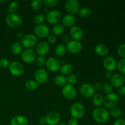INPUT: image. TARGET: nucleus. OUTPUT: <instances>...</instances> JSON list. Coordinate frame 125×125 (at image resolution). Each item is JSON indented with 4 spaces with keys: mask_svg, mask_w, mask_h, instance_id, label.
<instances>
[{
    "mask_svg": "<svg viewBox=\"0 0 125 125\" xmlns=\"http://www.w3.org/2000/svg\"><path fill=\"white\" fill-rule=\"evenodd\" d=\"M78 80V78H77L76 75L73 73H71L69 75H68L67 78V81L68 83V84H71V85H73L75 84Z\"/></svg>",
    "mask_w": 125,
    "mask_h": 125,
    "instance_id": "nucleus-37",
    "label": "nucleus"
},
{
    "mask_svg": "<svg viewBox=\"0 0 125 125\" xmlns=\"http://www.w3.org/2000/svg\"><path fill=\"white\" fill-rule=\"evenodd\" d=\"M102 89L104 93L106 94H109L112 92V86L110 83H104L102 85Z\"/></svg>",
    "mask_w": 125,
    "mask_h": 125,
    "instance_id": "nucleus-38",
    "label": "nucleus"
},
{
    "mask_svg": "<svg viewBox=\"0 0 125 125\" xmlns=\"http://www.w3.org/2000/svg\"><path fill=\"white\" fill-rule=\"evenodd\" d=\"M20 43L24 47L31 48L35 46L37 43V38L34 34H26L24 35L23 37L21 39Z\"/></svg>",
    "mask_w": 125,
    "mask_h": 125,
    "instance_id": "nucleus-5",
    "label": "nucleus"
},
{
    "mask_svg": "<svg viewBox=\"0 0 125 125\" xmlns=\"http://www.w3.org/2000/svg\"><path fill=\"white\" fill-rule=\"evenodd\" d=\"M62 40H63L65 43H68L70 42V37L68 35H63V36H62Z\"/></svg>",
    "mask_w": 125,
    "mask_h": 125,
    "instance_id": "nucleus-49",
    "label": "nucleus"
},
{
    "mask_svg": "<svg viewBox=\"0 0 125 125\" xmlns=\"http://www.w3.org/2000/svg\"><path fill=\"white\" fill-rule=\"evenodd\" d=\"M67 52V48L63 44H59L55 48V53L58 56H62Z\"/></svg>",
    "mask_w": 125,
    "mask_h": 125,
    "instance_id": "nucleus-28",
    "label": "nucleus"
},
{
    "mask_svg": "<svg viewBox=\"0 0 125 125\" xmlns=\"http://www.w3.org/2000/svg\"><path fill=\"white\" fill-rule=\"evenodd\" d=\"M65 8L69 14L76 13L79 10V2L77 0H67L65 3Z\"/></svg>",
    "mask_w": 125,
    "mask_h": 125,
    "instance_id": "nucleus-8",
    "label": "nucleus"
},
{
    "mask_svg": "<svg viewBox=\"0 0 125 125\" xmlns=\"http://www.w3.org/2000/svg\"><path fill=\"white\" fill-rule=\"evenodd\" d=\"M92 103L96 107H100L104 103V98L100 94H96L92 98Z\"/></svg>",
    "mask_w": 125,
    "mask_h": 125,
    "instance_id": "nucleus-26",
    "label": "nucleus"
},
{
    "mask_svg": "<svg viewBox=\"0 0 125 125\" xmlns=\"http://www.w3.org/2000/svg\"><path fill=\"white\" fill-rule=\"evenodd\" d=\"M67 50H68L70 53L76 54L80 52L83 48V45L81 43L76 40H72L67 43Z\"/></svg>",
    "mask_w": 125,
    "mask_h": 125,
    "instance_id": "nucleus-14",
    "label": "nucleus"
},
{
    "mask_svg": "<svg viewBox=\"0 0 125 125\" xmlns=\"http://www.w3.org/2000/svg\"><path fill=\"white\" fill-rule=\"evenodd\" d=\"M65 28L62 24H56L52 28V33L56 35H61L64 32Z\"/></svg>",
    "mask_w": 125,
    "mask_h": 125,
    "instance_id": "nucleus-29",
    "label": "nucleus"
},
{
    "mask_svg": "<svg viewBox=\"0 0 125 125\" xmlns=\"http://www.w3.org/2000/svg\"><path fill=\"white\" fill-rule=\"evenodd\" d=\"M39 124L41 125H45L46 124V117H41L39 120Z\"/></svg>",
    "mask_w": 125,
    "mask_h": 125,
    "instance_id": "nucleus-47",
    "label": "nucleus"
},
{
    "mask_svg": "<svg viewBox=\"0 0 125 125\" xmlns=\"http://www.w3.org/2000/svg\"><path fill=\"white\" fill-rule=\"evenodd\" d=\"M119 98L115 93L111 92L107 94L104 98V104L107 108L112 109L115 107L118 103Z\"/></svg>",
    "mask_w": 125,
    "mask_h": 125,
    "instance_id": "nucleus-4",
    "label": "nucleus"
},
{
    "mask_svg": "<svg viewBox=\"0 0 125 125\" xmlns=\"http://www.w3.org/2000/svg\"><path fill=\"white\" fill-rule=\"evenodd\" d=\"M95 51L99 56H105L108 54L109 48L104 44H98L95 47Z\"/></svg>",
    "mask_w": 125,
    "mask_h": 125,
    "instance_id": "nucleus-23",
    "label": "nucleus"
},
{
    "mask_svg": "<svg viewBox=\"0 0 125 125\" xmlns=\"http://www.w3.org/2000/svg\"><path fill=\"white\" fill-rule=\"evenodd\" d=\"M35 62H36L37 65L39 66V67H42V66H43L45 64L46 61H45V58L43 56H39L35 59Z\"/></svg>",
    "mask_w": 125,
    "mask_h": 125,
    "instance_id": "nucleus-41",
    "label": "nucleus"
},
{
    "mask_svg": "<svg viewBox=\"0 0 125 125\" xmlns=\"http://www.w3.org/2000/svg\"><path fill=\"white\" fill-rule=\"evenodd\" d=\"M45 16L39 13V14H37L35 16H34V21L35 24L39 25V24H42V23L45 20Z\"/></svg>",
    "mask_w": 125,
    "mask_h": 125,
    "instance_id": "nucleus-35",
    "label": "nucleus"
},
{
    "mask_svg": "<svg viewBox=\"0 0 125 125\" xmlns=\"http://www.w3.org/2000/svg\"><path fill=\"white\" fill-rule=\"evenodd\" d=\"M6 21L7 25L12 28H18L23 23L21 18L15 13H9L6 17Z\"/></svg>",
    "mask_w": 125,
    "mask_h": 125,
    "instance_id": "nucleus-2",
    "label": "nucleus"
},
{
    "mask_svg": "<svg viewBox=\"0 0 125 125\" xmlns=\"http://www.w3.org/2000/svg\"><path fill=\"white\" fill-rule=\"evenodd\" d=\"M73 71V67L70 63L63 65L60 68V72L62 75H69Z\"/></svg>",
    "mask_w": 125,
    "mask_h": 125,
    "instance_id": "nucleus-25",
    "label": "nucleus"
},
{
    "mask_svg": "<svg viewBox=\"0 0 125 125\" xmlns=\"http://www.w3.org/2000/svg\"><path fill=\"white\" fill-rule=\"evenodd\" d=\"M94 89H95V90H100V89L102 88V85H101V83H95V85H94Z\"/></svg>",
    "mask_w": 125,
    "mask_h": 125,
    "instance_id": "nucleus-48",
    "label": "nucleus"
},
{
    "mask_svg": "<svg viewBox=\"0 0 125 125\" xmlns=\"http://www.w3.org/2000/svg\"><path fill=\"white\" fill-rule=\"evenodd\" d=\"M43 2L41 0H34L31 2V8L34 10H38L42 6Z\"/></svg>",
    "mask_w": 125,
    "mask_h": 125,
    "instance_id": "nucleus-34",
    "label": "nucleus"
},
{
    "mask_svg": "<svg viewBox=\"0 0 125 125\" xmlns=\"http://www.w3.org/2000/svg\"><path fill=\"white\" fill-rule=\"evenodd\" d=\"M21 57L22 60L26 63H32L37 58V52L32 48L26 49L22 53Z\"/></svg>",
    "mask_w": 125,
    "mask_h": 125,
    "instance_id": "nucleus-7",
    "label": "nucleus"
},
{
    "mask_svg": "<svg viewBox=\"0 0 125 125\" xmlns=\"http://www.w3.org/2000/svg\"><path fill=\"white\" fill-rule=\"evenodd\" d=\"M123 83L125 84V76L123 78Z\"/></svg>",
    "mask_w": 125,
    "mask_h": 125,
    "instance_id": "nucleus-53",
    "label": "nucleus"
},
{
    "mask_svg": "<svg viewBox=\"0 0 125 125\" xmlns=\"http://www.w3.org/2000/svg\"><path fill=\"white\" fill-rule=\"evenodd\" d=\"M58 125H67V124H66V123H60V124H59Z\"/></svg>",
    "mask_w": 125,
    "mask_h": 125,
    "instance_id": "nucleus-52",
    "label": "nucleus"
},
{
    "mask_svg": "<svg viewBox=\"0 0 125 125\" xmlns=\"http://www.w3.org/2000/svg\"><path fill=\"white\" fill-rule=\"evenodd\" d=\"M23 45L20 42H16L13 43L11 47V51H12V53L14 54L15 55H18L21 54L23 51Z\"/></svg>",
    "mask_w": 125,
    "mask_h": 125,
    "instance_id": "nucleus-24",
    "label": "nucleus"
},
{
    "mask_svg": "<svg viewBox=\"0 0 125 125\" xmlns=\"http://www.w3.org/2000/svg\"><path fill=\"white\" fill-rule=\"evenodd\" d=\"M35 34L41 38L47 37L50 34V29L46 24H41L37 25L34 29Z\"/></svg>",
    "mask_w": 125,
    "mask_h": 125,
    "instance_id": "nucleus-11",
    "label": "nucleus"
},
{
    "mask_svg": "<svg viewBox=\"0 0 125 125\" xmlns=\"http://www.w3.org/2000/svg\"><path fill=\"white\" fill-rule=\"evenodd\" d=\"M46 67L50 71L52 72H57L61 68V62L57 59L53 57H50L45 62Z\"/></svg>",
    "mask_w": 125,
    "mask_h": 125,
    "instance_id": "nucleus-9",
    "label": "nucleus"
},
{
    "mask_svg": "<svg viewBox=\"0 0 125 125\" xmlns=\"http://www.w3.org/2000/svg\"><path fill=\"white\" fill-rule=\"evenodd\" d=\"M79 123H78V120L76 119V118H72L71 119H70L68 122V124L67 125H78Z\"/></svg>",
    "mask_w": 125,
    "mask_h": 125,
    "instance_id": "nucleus-44",
    "label": "nucleus"
},
{
    "mask_svg": "<svg viewBox=\"0 0 125 125\" xmlns=\"http://www.w3.org/2000/svg\"><path fill=\"white\" fill-rule=\"evenodd\" d=\"M90 10L89 8L87 7H82V8L79 9V11H78V13H79V16L83 18H87L89 17L90 15Z\"/></svg>",
    "mask_w": 125,
    "mask_h": 125,
    "instance_id": "nucleus-31",
    "label": "nucleus"
},
{
    "mask_svg": "<svg viewBox=\"0 0 125 125\" xmlns=\"http://www.w3.org/2000/svg\"><path fill=\"white\" fill-rule=\"evenodd\" d=\"M103 65L107 72H112L116 68L117 63L115 59L112 57H107L103 61Z\"/></svg>",
    "mask_w": 125,
    "mask_h": 125,
    "instance_id": "nucleus-17",
    "label": "nucleus"
},
{
    "mask_svg": "<svg viewBox=\"0 0 125 125\" xmlns=\"http://www.w3.org/2000/svg\"><path fill=\"white\" fill-rule=\"evenodd\" d=\"M117 67L120 72H121L123 74H125V58L121 59L118 61Z\"/></svg>",
    "mask_w": 125,
    "mask_h": 125,
    "instance_id": "nucleus-36",
    "label": "nucleus"
},
{
    "mask_svg": "<svg viewBox=\"0 0 125 125\" xmlns=\"http://www.w3.org/2000/svg\"><path fill=\"white\" fill-rule=\"evenodd\" d=\"M1 2H2V1H1V0H0V3H1Z\"/></svg>",
    "mask_w": 125,
    "mask_h": 125,
    "instance_id": "nucleus-54",
    "label": "nucleus"
},
{
    "mask_svg": "<svg viewBox=\"0 0 125 125\" xmlns=\"http://www.w3.org/2000/svg\"><path fill=\"white\" fill-rule=\"evenodd\" d=\"M67 78L65 76L59 74L55 77L54 83L59 86H64L67 84Z\"/></svg>",
    "mask_w": 125,
    "mask_h": 125,
    "instance_id": "nucleus-27",
    "label": "nucleus"
},
{
    "mask_svg": "<svg viewBox=\"0 0 125 125\" xmlns=\"http://www.w3.org/2000/svg\"><path fill=\"white\" fill-rule=\"evenodd\" d=\"M118 93L122 96H125V85H122L118 87Z\"/></svg>",
    "mask_w": 125,
    "mask_h": 125,
    "instance_id": "nucleus-45",
    "label": "nucleus"
},
{
    "mask_svg": "<svg viewBox=\"0 0 125 125\" xmlns=\"http://www.w3.org/2000/svg\"><path fill=\"white\" fill-rule=\"evenodd\" d=\"M9 69L11 74L15 76H21L24 73V67L20 62L18 61H14L10 63Z\"/></svg>",
    "mask_w": 125,
    "mask_h": 125,
    "instance_id": "nucleus-6",
    "label": "nucleus"
},
{
    "mask_svg": "<svg viewBox=\"0 0 125 125\" xmlns=\"http://www.w3.org/2000/svg\"><path fill=\"white\" fill-rule=\"evenodd\" d=\"M62 94L66 98L72 100L76 95V90L73 85L67 84L62 88Z\"/></svg>",
    "mask_w": 125,
    "mask_h": 125,
    "instance_id": "nucleus-10",
    "label": "nucleus"
},
{
    "mask_svg": "<svg viewBox=\"0 0 125 125\" xmlns=\"http://www.w3.org/2000/svg\"><path fill=\"white\" fill-rule=\"evenodd\" d=\"M28 120L25 117L17 115L12 118L10 125H28Z\"/></svg>",
    "mask_w": 125,
    "mask_h": 125,
    "instance_id": "nucleus-22",
    "label": "nucleus"
},
{
    "mask_svg": "<svg viewBox=\"0 0 125 125\" xmlns=\"http://www.w3.org/2000/svg\"><path fill=\"white\" fill-rule=\"evenodd\" d=\"M110 114L114 118H118L122 114V111L118 107H114L111 109L110 111Z\"/></svg>",
    "mask_w": 125,
    "mask_h": 125,
    "instance_id": "nucleus-33",
    "label": "nucleus"
},
{
    "mask_svg": "<svg viewBox=\"0 0 125 125\" xmlns=\"http://www.w3.org/2000/svg\"><path fill=\"white\" fill-rule=\"evenodd\" d=\"M114 125H125V121L123 119H118L115 120Z\"/></svg>",
    "mask_w": 125,
    "mask_h": 125,
    "instance_id": "nucleus-46",
    "label": "nucleus"
},
{
    "mask_svg": "<svg viewBox=\"0 0 125 125\" xmlns=\"http://www.w3.org/2000/svg\"><path fill=\"white\" fill-rule=\"evenodd\" d=\"M110 79L111 84L115 87H120L123 84V77L118 73L113 74Z\"/></svg>",
    "mask_w": 125,
    "mask_h": 125,
    "instance_id": "nucleus-20",
    "label": "nucleus"
},
{
    "mask_svg": "<svg viewBox=\"0 0 125 125\" xmlns=\"http://www.w3.org/2000/svg\"><path fill=\"white\" fill-rule=\"evenodd\" d=\"M42 2L43 4L48 7H54L58 3L57 0H43Z\"/></svg>",
    "mask_w": 125,
    "mask_h": 125,
    "instance_id": "nucleus-39",
    "label": "nucleus"
},
{
    "mask_svg": "<svg viewBox=\"0 0 125 125\" xmlns=\"http://www.w3.org/2000/svg\"><path fill=\"white\" fill-rule=\"evenodd\" d=\"M16 35H17V37L19 39H21L23 37V36H24V35H23V34H22L21 32H18Z\"/></svg>",
    "mask_w": 125,
    "mask_h": 125,
    "instance_id": "nucleus-51",
    "label": "nucleus"
},
{
    "mask_svg": "<svg viewBox=\"0 0 125 125\" xmlns=\"http://www.w3.org/2000/svg\"><path fill=\"white\" fill-rule=\"evenodd\" d=\"M10 65V62L7 59L2 58L0 59V67L2 68H7Z\"/></svg>",
    "mask_w": 125,
    "mask_h": 125,
    "instance_id": "nucleus-42",
    "label": "nucleus"
},
{
    "mask_svg": "<svg viewBox=\"0 0 125 125\" xmlns=\"http://www.w3.org/2000/svg\"><path fill=\"white\" fill-rule=\"evenodd\" d=\"M50 51V46L46 42H42L39 43L36 47L37 54L40 56H43L46 55Z\"/></svg>",
    "mask_w": 125,
    "mask_h": 125,
    "instance_id": "nucleus-19",
    "label": "nucleus"
},
{
    "mask_svg": "<svg viewBox=\"0 0 125 125\" xmlns=\"http://www.w3.org/2000/svg\"><path fill=\"white\" fill-rule=\"evenodd\" d=\"M93 117L97 123H104L109 118V114L106 109L98 107L93 112Z\"/></svg>",
    "mask_w": 125,
    "mask_h": 125,
    "instance_id": "nucleus-1",
    "label": "nucleus"
},
{
    "mask_svg": "<svg viewBox=\"0 0 125 125\" xmlns=\"http://www.w3.org/2000/svg\"><path fill=\"white\" fill-rule=\"evenodd\" d=\"M46 123L48 125H56L60 122V115L56 111H51L46 117Z\"/></svg>",
    "mask_w": 125,
    "mask_h": 125,
    "instance_id": "nucleus-16",
    "label": "nucleus"
},
{
    "mask_svg": "<svg viewBox=\"0 0 125 125\" xmlns=\"http://www.w3.org/2000/svg\"><path fill=\"white\" fill-rule=\"evenodd\" d=\"M25 87L29 90H34L39 87V84L34 80H28L26 82Z\"/></svg>",
    "mask_w": 125,
    "mask_h": 125,
    "instance_id": "nucleus-30",
    "label": "nucleus"
},
{
    "mask_svg": "<svg viewBox=\"0 0 125 125\" xmlns=\"http://www.w3.org/2000/svg\"><path fill=\"white\" fill-rule=\"evenodd\" d=\"M46 21L50 24H56L61 19V13L56 10L48 12L46 16Z\"/></svg>",
    "mask_w": 125,
    "mask_h": 125,
    "instance_id": "nucleus-15",
    "label": "nucleus"
},
{
    "mask_svg": "<svg viewBox=\"0 0 125 125\" xmlns=\"http://www.w3.org/2000/svg\"><path fill=\"white\" fill-rule=\"evenodd\" d=\"M117 52L120 56L123 58H125V43L120 45L117 50Z\"/></svg>",
    "mask_w": 125,
    "mask_h": 125,
    "instance_id": "nucleus-40",
    "label": "nucleus"
},
{
    "mask_svg": "<svg viewBox=\"0 0 125 125\" xmlns=\"http://www.w3.org/2000/svg\"><path fill=\"white\" fill-rule=\"evenodd\" d=\"M76 21V18L73 15L67 14L63 17L62 19V25L67 28L72 27Z\"/></svg>",
    "mask_w": 125,
    "mask_h": 125,
    "instance_id": "nucleus-21",
    "label": "nucleus"
},
{
    "mask_svg": "<svg viewBox=\"0 0 125 125\" xmlns=\"http://www.w3.org/2000/svg\"><path fill=\"white\" fill-rule=\"evenodd\" d=\"M70 34L72 36V37L74 40H80L83 39V31L79 27L76 26H72L70 29Z\"/></svg>",
    "mask_w": 125,
    "mask_h": 125,
    "instance_id": "nucleus-18",
    "label": "nucleus"
},
{
    "mask_svg": "<svg viewBox=\"0 0 125 125\" xmlns=\"http://www.w3.org/2000/svg\"><path fill=\"white\" fill-rule=\"evenodd\" d=\"M34 76L35 81L39 84H42L46 83L48 78L47 72L43 68H39L35 72Z\"/></svg>",
    "mask_w": 125,
    "mask_h": 125,
    "instance_id": "nucleus-13",
    "label": "nucleus"
},
{
    "mask_svg": "<svg viewBox=\"0 0 125 125\" xmlns=\"http://www.w3.org/2000/svg\"><path fill=\"white\" fill-rule=\"evenodd\" d=\"M19 9V4L17 1H12L9 5L8 9L10 13H15Z\"/></svg>",
    "mask_w": 125,
    "mask_h": 125,
    "instance_id": "nucleus-32",
    "label": "nucleus"
},
{
    "mask_svg": "<svg viewBox=\"0 0 125 125\" xmlns=\"http://www.w3.org/2000/svg\"><path fill=\"white\" fill-rule=\"evenodd\" d=\"M47 40L50 43H54L56 42V37L54 34H50L47 37Z\"/></svg>",
    "mask_w": 125,
    "mask_h": 125,
    "instance_id": "nucleus-43",
    "label": "nucleus"
},
{
    "mask_svg": "<svg viewBox=\"0 0 125 125\" xmlns=\"http://www.w3.org/2000/svg\"><path fill=\"white\" fill-rule=\"evenodd\" d=\"M112 74L111 73V72H106L104 74V76L106 79H111V77H112Z\"/></svg>",
    "mask_w": 125,
    "mask_h": 125,
    "instance_id": "nucleus-50",
    "label": "nucleus"
},
{
    "mask_svg": "<svg viewBox=\"0 0 125 125\" xmlns=\"http://www.w3.org/2000/svg\"><path fill=\"white\" fill-rule=\"evenodd\" d=\"M80 92L84 97L88 98L93 97L95 94V90L94 86L91 84H87V83L83 84L81 86Z\"/></svg>",
    "mask_w": 125,
    "mask_h": 125,
    "instance_id": "nucleus-12",
    "label": "nucleus"
},
{
    "mask_svg": "<svg viewBox=\"0 0 125 125\" xmlns=\"http://www.w3.org/2000/svg\"><path fill=\"white\" fill-rule=\"evenodd\" d=\"M70 114L76 119L82 118L85 114V107L80 103H75L71 107Z\"/></svg>",
    "mask_w": 125,
    "mask_h": 125,
    "instance_id": "nucleus-3",
    "label": "nucleus"
}]
</instances>
